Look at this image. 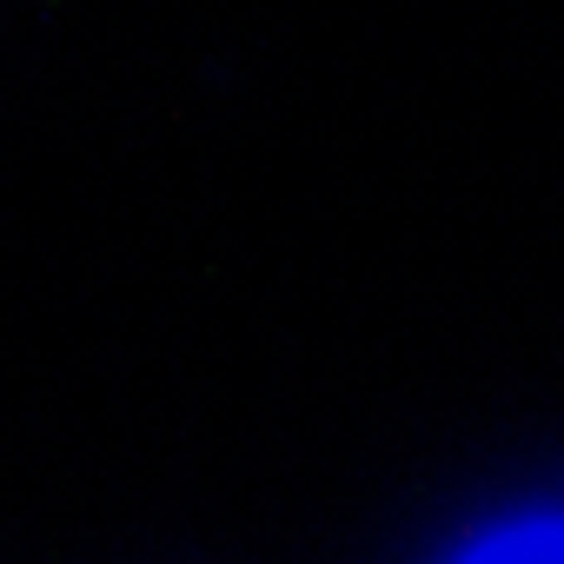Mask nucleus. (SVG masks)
Here are the masks:
<instances>
[{
  "mask_svg": "<svg viewBox=\"0 0 564 564\" xmlns=\"http://www.w3.org/2000/svg\"><path fill=\"white\" fill-rule=\"evenodd\" d=\"M458 564H564V518H524L478 538Z\"/></svg>",
  "mask_w": 564,
  "mask_h": 564,
  "instance_id": "1",
  "label": "nucleus"
}]
</instances>
